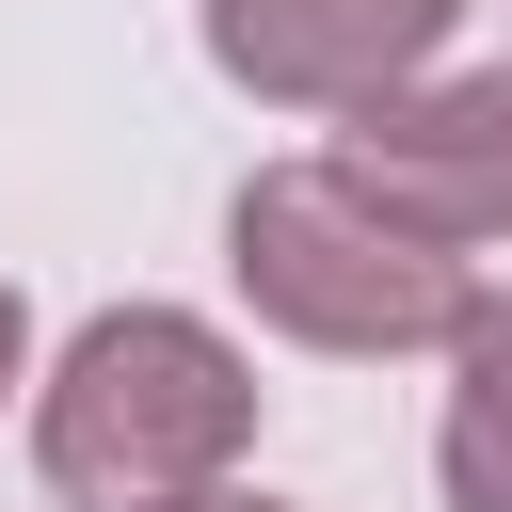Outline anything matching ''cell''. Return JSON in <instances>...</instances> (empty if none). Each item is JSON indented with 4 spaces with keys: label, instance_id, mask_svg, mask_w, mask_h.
Instances as JSON below:
<instances>
[{
    "label": "cell",
    "instance_id": "5",
    "mask_svg": "<svg viewBox=\"0 0 512 512\" xmlns=\"http://www.w3.org/2000/svg\"><path fill=\"white\" fill-rule=\"evenodd\" d=\"M448 432H432V464H448V512H512V288L496 304H464V336H448Z\"/></svg>",
    "mask_w": 512,
    "mask_h": 512
},
{
    "label": "cell",
    "instance_id": "2",
    "mask_svg": "<svg viewBox=\"0 0 512 512\" xmlns=\"http://www.w3.org/2000/svg\"><path fill=\"white\" fill-rule=\"evenodd\" d=\"M224 272H240V304L272 320V336H304V352H448L464 336V256L448 240H416V224H384L336 160H272V176H240V208H224Z\"/></svg>",
    "mask_w": 512,
    "mask_h": 512
},
{
    "label": "cell",
    "instance_id": "6",
    "mask_svg": "<svg viewBox=\"0 0 512 512\" xmlns=\"http://www.w3.org/2000/svg\"><path fill=\"white\" fill-rule=\"evenodd\" d=\"M16 368H32V304L0 288V384H16Z\"/></svg>",
    "mask_w": 512,
    "mask_h": 512
},
{
    "label": "cell",
    "instance_id": "1",
    "mask_svg": "<svg viewBox=\"0 0 512 512\" xmlns=\"http://www.w3.org/2000/svg\"><path fill=\"white\" fill-rule=\"evenodd\" d=\"M256 448V368L192 320V304H112L64 336L48 400H32V464L64 512H176Z\"/></svg>",
    "mask_w": 512,
    "mask_h": 512
},
{
    "label": "cell",
    "instance_id": "4",
    "mask_svg": "<svg viewBox=\"0 0 512 512\" xmlns=\"http://www.w3.org/2000/svg\"><path fill=\"white\" fill-rule=\"evenodd\" d=\"M464 0H208V64L288 112H352L384 80H432Z\"/></svg>",
    "mask_w": 512,
    "mask_h": 512
},
{
    "label": "cell",
    "instance_id": "3",
    "mask_svg": "<svg viewBox=\"0 0 512 512\" xmlns=\"http://www.w3.org/2000/svg\"><path fill=\"white\" fill-rule=\"evenodd\" d=\"M336 176H352L384 224L448 240V256L512 240V64H464V80H384V96H352V128H336Z\"/></svg>",
    "mask_w": 512,
    "mask_h": 512
},
{
    "label": "cell",
    "instance_id": "7",
    "mask_svg": "<svg viewBox=\"0 0 512 512\" xmlns=\"http://www.w3.org/2000/svg\"><path fill=\"white\" fill-rule=\"evenodd\" d=\"M176 512H272V496H240V480H208V496H176Z\"/></svg>",
    "mask_w": 512,
    "mask_h": 512
}]
</instances>
